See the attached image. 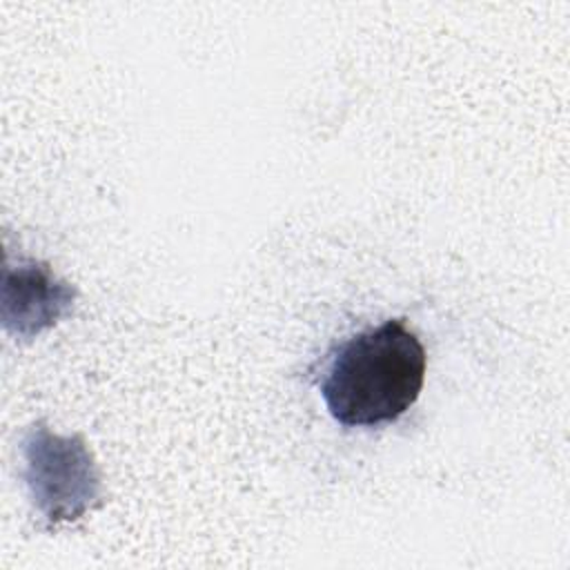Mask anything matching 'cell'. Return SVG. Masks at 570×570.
Masks as SVG:
<instances>
[{"label":"cell","instance_id":"1","mask_svg":"<svg viewBox=\"0 0 570 570\" xmlns=\"http://www.w3.org/2000/svg\"><path fill=\"white\" fill-rule=\"evenodd\" d=\"M425 350L403 321L390 318L379 327L347 338L332 356L321 394L334 421L347 428L396 421L421 394Z\"/></svg>","mask_w":570,"mask_h":570},{"label":"cell","instance_id":"2","mask_svg":"<svg viewBox=\"0 0 570 570\" xmlns=\"http://www.w3.org/2000/svg\"><path fill=\"white\" fill-rule=\"evenodd\" d=\"M22 450L31 499L49 523L76 521L100 499V474L80 434L60 436L33 425Z\"/></svg>","mask_w":570,"mask_h":570},{"label":"cell","instance_id":"3","mask_svg":"<svg viewBox=\"0 0 570 570\" xmlns=\"http://www.w3.org/2000/svg\"><path fill=\"white\" fill-rule=\"evenodd\" d=\"M76 289L47 265L29 263L4 272V327L18 336H36L56 325L73 307Z\"/></svg>","mask_w":570,"mask_h":570}]
</instances>
